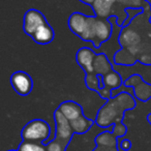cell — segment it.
I'll list each match as a JSON object with an SVG mask.
<instances>
[{"mask_svg": "<svg viewBox=\"0 0 151 151\" xmlns=\"http://www.w3.org/2000/svg\"><path fill=\"white\" fill-rule=\"evenodd\" d=\"M48 24L46 17L42 12L35 9H30L25 13L23 18V30L31 37L40 27Z\"/></svg>", "mask_w": 151, "mask_h": 151, "instance_id": "cell-7", "label": "cell"}, {"mask_svg": "<svg viewBox=\"0 0 151 151\" xmlns=\"http://www.w3.org/2000/svg\"><path fill=\"white\" fill-rule=\"evenodd\" d=\"M119 147L123 151H128L132 148V142H130L128 139L120 138L119 139Z\"/></svg>", "mask_w": 151, "mask_h": 151, "instance_id": "cell-23", "label": "cell"}, {"mask_svg": "<svg viewBox=\"0 0 151 151\" xmlns=\"http://www.w3.org/2000/svg\"><path fill=\"white\" fill-rule=\"evenodd\" d=\"M18 150L19 151H47V147L42 143L22 141V143L19 145Z\"/></svg>", "mask_w": 151, "mask_h": 151, "instance_id": "cell-19", "label": "cell"}, {"mask_svg": "<svg viewBox=\"0 0 151 151\" xmlns=\"http://www.w3.org/2000/svg\"><path fill=\"white\" fill-rule=\"evenodd\" d=\"M93 68H94V73L96 75L105 76L113 70L114 67L105 53H97L94 62H93Z\"/></svg>", "mask_w": 151, "mask_h": 151, "instance_id": "cell-16", "label": "cell"}, {"mask_svg": "<svg viewBox=\"0 0 151 151\" xmlns=\"http://www.w3.org/2000/svg\"><path fill=\"white\" fill-rule=\"evenodd\" d=\"M123 85L132 87L134 89V96L143 103H146L151 99V84L145 82L138 73L129 76L123 82Z\"/></svg>", "mask_w": 151, "mask_h": 151, "instance_id": "cell-6", "label": "cell"}, {"mask_svg": "<svg viewBox=\"0 0 151 151\" xmlns=\"http://www.w3.org/2000/svg\"><path fill=\"white\" fill-rule=\"evenodd\" d=\"M85 85L89 90L94 91V92H97L99 89H101V81H99V76L95 73L85 75Z\"/></svg>", "mask_w": 151, "mask_h": 151, "instance_id": "cell-18", "label": "cell"}, {"mask_svg": "<svg viewBox=\"0 0 151 151\" xmlns=\"http://www.w3.org/2000/svg\"><path fill=\"white\" fill-rule=\"evenodd\" d=\"M47 151H65L66 150V147L63 146L61 143L57 142L56 140H52L50 143L46 145Z\"/></svg>", "mask_w": 151, "mask_h": 151, "instance_id": "cell-21", "label": "cell"}, {"mask_svg": "<svg viewBox=\"0 0 151 151\" xmlns=\"http://www.w3.org/2000/svg\"><path fill=\"white\" fill-rule=\"evenodd\" d=\"M145 1H146V2H148V3H149V4H150V5H151V0H145Z\"/></svg>", "mask_w": 151, "mask_h": 151, "instance_id": "cell-26", "label": "cell"}, {"mask_svg": "<svg viewBox=\"0 0 151 151\" xmlns=\"http://www.w3.org/2000/svg\"><path fill=\"white\" fill-rule=\"evenodd\" d=\"M31 37L36 44L45 46V45H48L53 42L55 37V32L52 26H50V24L48 23L42 27H40Z\"/></svg>", "mask_w": 151, "mask_h": 151, "instance_id": "cell-15", "label": "cell"}, {"mask_svg": "<svg viewBox=\"0 0 151 151\" xmlns=\"http://www.w3.org/2000/svg\"><path fill=\"white\" fill-rule=\"evenodd\" d=\"M112 132H113L116 138H123L126 134V132H127V127H126L125 124H123V122H118V123H115L113 125Z\"/></svg>", "mask_w": 151, "mask_h": 151, "instance_id": "cell-20", "label": "cell"}, {"mask_svg": "<svg viewBox=\"0 0 151 151\" xmlns=\"http://www.w3.org/2000/svg\"><path fill=\"white\" fill-rule=\"evenodd\" d=\"M95 121L87 118L85 115H82L81 117L70 121L71 127L76 134H84L90 130V128L94 125Z\"/></svg>", "mask_w": 151, "mask_h": 151, "instance_id": "cell-17", "label": "cell"}, {"mask_svg": "<svg viewBox=\"0 0 151 151\" xmlns=\"http://www.w3.org/2000/svg\"><path fill=\"white\" fill-rule=\"evenodd\" d=\"M136 99L134 95L126 91L111 97L97 111L94 120L95 124L99 127L109 128L115 123L122 122L125 112L134 110L137 107Z\"/></svg>", "mask_w": 151, "mask_h": 151, "instance_id": "cell-2", "label": "cell"}, {"mask_svg": "<svg viewBox=\"0 0 151 151\" xmlns=\"http://www.w3.org/2000/svg\"><path fill=\"white\" fill-rule=\"evenodd\" d=\"M116 0H95L92 4L94 16L101 19H109L112 16H116L113 11V6Z\"/></svg>", "mask_w": 151, "mask_h": 151, "instance_id": "cell-13", "label": "cell"}, {"mask_svg": "<svg viewBox=\"0 0 151 151\" xmlns=\"http://www.w3.org/2000/svg\"><path fill=\"white\" fill-rule=\"evenodd\" d=\"M113 126L99 134L94 138L95 148L92 151H119V139L112 132Z\"/></svg>", "mask_w": 151, "mask_h": 151, "instance_id": "cell-11", "label": "cell"}, {"mask_svg": "<svg viewBox=\"0 0 151 151\" xmlns=\"http://www.w3.org/2000/svg\"><path fill=\"white\" fill-rule=\"evenodd\" d=\"M11 85L19 95L27 96L33 88V81L26 71L17 70L11 76Z\"/></svg>", "mask_w": 151, "mask_h": 151, "instance_id": "cell-9", "label": "cell"}, {"mask_svg": "<svg viewBox=\"0 0 151 151\" xmlns=\"http://www.w3.org/2000/svg\"><path fill=\"white\" fill-rule=\"evenodd\" d=\"M146 119H147V121H148L149 123H150V125H151V114H148V115H147Z\"/></svg>", "mask_w": 151, "mask_h": 151, "instance_id": "cell-25", "label": "cell"}, {"mask_svg": "<svg viewBox=\"0 0 151 151\" xmlns=\"http://www.w3.org/2000/svg\"><path fill=\"white\" fill-rule=\"evenodd\" d=\"M95 21H96L95 16H86L79 12H75L69 16L67 24L73 34H76L84 42H91L93 38Z\"/></svg>", "mask_w": 151, "mask_h": 151, "instance_id": "cell-3", "label": "cell"}, {"mask_svg": "<svg viewBox=\"0 0 151 151\" xmlns=\"http://www.w3.org/2000/svg\"><path fill=\"white\" fill-rule=\"evenodd\" d=\"M79 1H80V2H82V3H84V4L89 5V6H92L93 2H94L95 0H79Z\"/></svg>", "mask_w": 151, "mask_h": 151, "instance_id": "cell-24", "label": "cell"}, {"mask_svg": "<svg viewBox=\"0 0 151 151\" xmlns=\"http://www.w3.org/2000/svg\"><path fill=\"white\" fill-rule=\"evenodd\" d=\"M50 134V125L48 122L42 119L30 120L21 130L22 141H28V142H36L44 144L46 141L49 140Z\"/></svg>", "mask_w": 151, "mask_h": 151, "instance_id": "cell-4", "label": "cell"}, {"mask_svg": "<svg viewBox=\"0 0 151 151\" xmlns=\"http://www.w3.org/2000/svg\"><path fill=\"white\" fill-rule=\"evenodd\" d=\"M53 117L55 121V136L53 140H56L67 148L75 134L70 121L67 120L66 117L58 109L54 111Z\"/></svg>", "mask_w": 151, "mask_h": 151, "instance_id": "cell-5", "label": "cell"}, {"mask_svg": "<svg viewBox=\"0 0 151 151\" xmlns=\"http://www.w3.org/2000/svg\"><path fill=\"white\" fill-rule=\"evenodd\" d=\"M57 109H58L69 121H73V120L77 119V118L84 115L82 106L79 105L78 103H76V101H63V103H61L60 105H59V107L57 108Z\"/></svg>", "mask_w": 151, "mask_h": 151, "instance_id": "cell-14", "label": "cell"}, {"mask_svg": "<svg viewBox=\"0 0 151 151\" xmlns=\"http://www.w3.org/2000/svg\"><path fill=\"white\" fill-rule=\"evenodd\" d=\"M104 79V88L99 89L97 91V94L99 97L105 101H108L112 97V90L114 89H118L123 85L124 81L122 80L121 76L118 71L113 69L112 71L108 73L107 75L103 76Z\"/></svg>", "mask_w": 151, "mask_h": 151, "instance_id": "cell-10", "label": "cell"}, {"mask_svg": "<svg viewBox=\"0 0 151 151\" xmlns=\"http://www.w3.org/2000/svg\"><path fill=\"white\" fill-rule=\"evenodd\" d=\"M113 33V24L109 21V19H101L96 17L94 30H93L92 45L94 49H99L103 44L111 38Z\"/></svg>", "mask_w": 151, "mask_h": 151, "instance_id": "cell-8", "label": "cell"}, {"mask_svg": "<svg viewBox=\"0 0 151 151\" xmlns=\"http://www.w3.org/2000/svg\"><path fill=\"white\" fill-rule=\"evenodd\" d=\"M151 5L138 15L127 26L121 28L118 42L120 50L114 55L117 65L132 66L136 62L151 65Z\"/></svg>", "mask_w": 151, "mask_h": 151, "instance_id": "cell-1", "label": "cell"}, {"mask_svg": "<svg viewBox=\"0 0 151 151\" xmlns=\"http://www.w3.org/2000/svg\"><path fill=\"white\" fill-rule=\"evenodd\" d=\"M116 1L123 4L125 9H127V7L137 9V7H143V5L141 4V1H145V0H116Z\"/></svg>", "mask_w": 151, "mask_h": 151, "instance_id": "cell-22", "label": "cell"}, {"mask_svg": "<svg viewBox=\"0 0 151 151\" xmlns=\"http://www.w3.org/2000/svg\"><path fill=\"white\" fill-rule=\"evenodd\" d=\"M97 53L94 50L88 47H83L80 48L76 54V61L79 64V66L85 71L86 73H93L94 68H93V62L96 57Z\"/></svg>", "mask_w": 151, "mask_h": 151, "instance_id": "cell-12", "label": "cell"}, {"mask_svg": "<svg viewBox=\"0 0 151 151\" xmlns=\"http://www.w3.org/2000/svg\"><path fill=\"white\" fill-rule=\"evenodd\" d=\"M9 151H19V150H9Z\"/></svg>", "mask_w": 151, "mask_h": 151, "instance_id": "cell-27", "label": "cell"}]
</instances>
